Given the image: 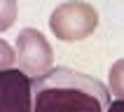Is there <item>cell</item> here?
Returning a JSON list of instances; mask_svg holds the SVG:
<instances>
[{
	"label": "cell",
	"mask_w": 124,
	"mask_h": 112,
	"mask_svg": "<svg viewBox=\"0 0 124 112\" xmlns=\"http://www.w3.org/2000/svg\"><path fill=\"white\" fill-rule=\"evenodd\" d=\"M110 93L96 77L54 68L33 79V112H108Z\"/></svg>",
	"instance_id": "obj_1"
},
{
	"label": "cell",
	"mask_w": 124,
	"mask_h": 112,
	"mask_svg": "<svg viewBox=\"0 0 124 112\" xmlns=\"http://www.w3.org/2000/svg\"><path fill=\"white\" fill-rule=\"evenodd\" d=\"M49 26L54 35L63 42L84 40L98 26V12L87 2H66L52 12Z\"/></svg>",
	"instance_id": "obj_2"
},
{
	"label": "cell",
	"mask_w": 124,
	"mask_h": 112,
	"mask_svg": "<svg viewBox=\"0 0 124 112\" xmlns=\"http://www.w3.org/2000/svg\"><path fill=\"white\" fill-rule=\"evenodd\" d=\"M16 61H19V70H23L33 79H40L54 70L52 68V47L45 40V35L35 28H23L19 33Z\"/></svg>",
	"instance_id": "obj_3"
},
{
	"label": "cell",
	"mask_w": 124,
	"mask_h": 112,
	"mask_svg": "<svg viewBox=\"0 0 124 112\" xmlns=\"http://www.w3.org/2000/svg\"><path fill=\"white\" fill-rule=\"evenodd\" d=\"M0 110L2 112H33V77L23 70L0 72Z\"/></svg>",
	"instance_id": "obj_4"
},
{
	"label": "cell",
	"mask_w": 124,
	"mask_h": 112,
	"mask_svg": "<svg viewBox=\"0 0 124 112\" xmlns=\"http://www.w3.org/2000/svg\"><path fill=\"white\" fill-rule=\"evenodd\" d=\"M110 91L119 96V100H124V58L112 63L110 68Z\"/></svg>",
	"instance_id": "obj_5"
},
{
	"label": "cell",
	"mask_w": 124,
	"mask_h": 112,
	"mask_svg": "<svg viewBox=\"0 0 124 112\" xmlns=\"http://www.w3.org/2000/svg\"><path fill=\"white\" fill-rule=\"evenodd\" d=\"M0 47H2V70H9V63H12V54H9V47H7V42H2Z\"/></svg>",
	"instance_id": "obj_6"
},
{
	"label": "cell",
	"mask_w": 124,
	"mask_h": 112,
	"mask_svg": "<svg viewBox=\"0 0 124 112\" xmlns=\"http://www.w3.org/2000/svg\"><path fill=\"white\" fill-rule=\"evenodd\" d=\"M108 112H124V100H115V103L108 107Z\"/></svg>",
	"instance_id": "obj_7"
}]
</instances>
